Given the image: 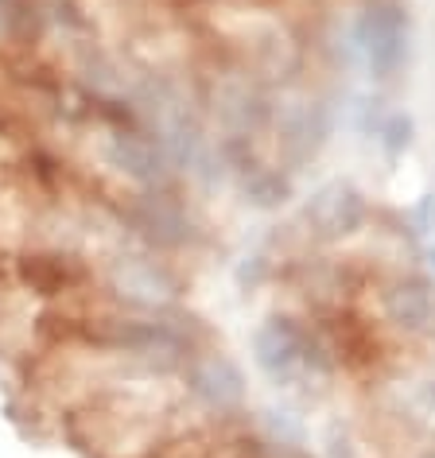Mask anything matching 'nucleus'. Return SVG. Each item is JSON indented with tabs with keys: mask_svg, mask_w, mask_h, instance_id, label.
<instances>
[{
	"mask_svg": "<svg viewBox=\"0 0 435 458\" xmlns=\"http://www.w3.org/2000/svg\"><path fill=\"white\" fill-rule=\"evenodd\" d=\"M253 353H257L260 373H265L269 381L284 385V388H295V381H303L307 373L319 369V346L311 342V335L288 315L269 318V323L257 330Z\"/></svg>",
	"mask_w": 435,
	"mask_h": 458,
	"instance_id": "f257e3e1",
	"label": "nucleus"
},
{
	"mask_svg": "<svg viewBox=\"0 0 435 458\" xmlns=\"http://www.w3.org/2000/svg\"><path fill=\"white\" fill-rule=\"evenodd\" d=\"M358 39H362V51H365V63H370L373 78L388 82L400 63H405V51H408V20L397 4H373L365 8L362 24H358Z\"/></svg>",
	"mask_w": 435,
	"mask_h": 458,
	"instance_id": "f03ea898",
	"label": "nucleus"
},
{
	"mask_svg": "<svg viewBox=\"0 0 435 458\" xmlns=\"http://www.w3.org/2000/svg\"><path fill=\"white\" fill-rule=\"evenodd\" d=\"M101 152H106L109 164L129 182H136V187H159L167 175L164 156L156 152V144L129 121H109L106 129H101Z\"/></svg>",
	"mask_w": 435,
	"mask_h": 458,
	"instance_id": "7ed1b4c3",
	"label": "nucleus"
},
{
	"mask_svg": "<svg viewBox=\"0 0 435 458\" xmlns=\"http://www.w3.org/2000/svg\"><path fill=\"white\" fill-rule=\"evenodd\" d=\"M362 217H365V202L346 182H330V187L319 191L311 206H307V225H311L319 237H327V242L350 237L354 229L362 225Z\"/></svg>",
	"mask_w": 435,
	"mask_h": 458,
	"instance_id": "20e7f679",
	"label": "nucleus"
},
{
	"mask_svg": "<svg viewBox=\"0 0 435 458\" xmlns=\"http://www.w3.org/2000/svg\"><path fill=\"white\" fill-rule=\"evenodd\" d=\"M194 393L210 408H234V404H242L245 385H242V373L226 358H206L199 369H194Z\"/></svg>",
	"mask_w": 435,
	"mask_h": 458,
	"instance_id": "39448f33",
	"label": "nucleus"
},
{
	"mask_svg": "<svg viewBox=\"0 0 435 458\" xmlns=\"http://www.w3.org/2000/svg\"><path fill=\"white\" fill-rule=\"evenodd\" d=\"M388 318L393 323H400L405 330H428L431 323V315H435V303H431V288L428 284H420V280H400L393 292H388Z\"/></svg>",
	"mask_w": 435,
	"mask_h": 458,
	"instance_id": "423d86ee",
	"label": "nucleus"
},
{
	"mask_svg": "<svg viewBox=\"0 0 435 458\" xmlns=\"http://www.w3.org/2000/svg\"><path fill=\"white\" fill-rule=\"evenodd\" d=\"M408 140H412V121L397 113V117L385 124V148L397 156V152H405V148H408Z\"/></svg>",
	"mask_w": 435,
	"mask_h": 458,
	"instance_id": "0eeeda50",
	"label": "nucleus"
}]
</instances>
